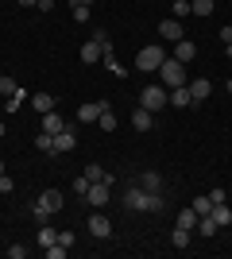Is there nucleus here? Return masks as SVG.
<instances>
[{
  "label": "nucleus",
  "mask_w": 232,
  "mask_h": 259,
  "mask_svg": "<svg viewBox=\"0 0 232 259\" xmlns=\"http://www.w3.org/2000/svg\"><path fill=\"white\" fill-rule=\"evenodd\" d=\"M186 89H190V97H194V105H201V101H209V93H213L209 77H194V81H186Z\"/></svg>",
  "instance_id": "8"
},
{
  "label": "nucleus",
  "mask_w": 232,
  "mask_h": 259,
  "mask_svg": "<svg viewBox=\"0 0 232 259\" xmlns=\"http://www.w3.org/2000/svg\"><path fill=\"white\" fill-rule=\"evenodd\" d=\"M170 105H174V108H190V105H194V97H190V89H186V85L170 89Z\"/></svg>",
  "instance_id": "18"
},
{
  "label": "nucleus",
  "mask_w": 232,
  "mask_h": 259,
  "mask_svg": "<svg viewBox=\"0 0 232 259\" xmlns=\"http://www.w3.org/2000/svg\"><path fill=\"white\" fill-rule=\"evenodd\" d=\"M35 147H39V151H47V155H55V136L39 132V136H35Z\"/></svg>",
  "instance_id": "28"
},
{
  "label": "nucleus",
  "mask_w": 232,
  "mask_h": 259,
  "mask_svg": "<svg viewBox=\"0 0 232 259\" xmlns=\"http://www.w3.org/2000/svg\"><path fill=\"white\" fill-rule=\"evenodd\" d=\"M140 186H144V190H151V194H163V174H159V170H144Z\"/></svg>",
  "instance_id": "15"
},
{
  "label": "nucleus",
  "mask_w": 232,
  "mask_h": 259,
  "mask_svg": "<svg viewBox=\"0 0 232 259\" xmlns=\"http://www.w3.org/2000/svg\"><path fill=\"white\" fill-rule=\"evenodd\" d=\"M178 228H190V232H194V228H198V213H194V209H182V213H178Z\"/></svg>",
  "instance_id": "24"
},
{
  "label": "nucleus",
  "mask_w": 232,
  "mask_h": 259,
  "mask_svg": "<svg viewBox=\"0 0 232 259\" xmlns=\"http://www.w3.org/2000/svg\"><path fill=\"white\" fill-rule=\"evenodd\" d=\"M81 4H93V0H81Z\"/></svg>",
  "instance_id": "47"
},
{
  "label": "nucleus",
  "mask_w": 232,
  "mask_h": 259,
  "mask_svg": "<svg viewBox=\"0 0 232 259\" xmlns=\"http://www.w3.org/2000/svg\"><path fill=\"white\" fill-rule=\"evenodd\" d=\"M31 105H35V112H39V116H43V112H55V93H35Z\"/></svg>",
  "instance_id": "16"
},
{
  "label": "nucleus",
  "mask_w": 232,
  "mask_h": 259,
  "mask_svg": "<svg viewBox=\"0 0 232 259\" xmlns=\"http://www.w3.org/2000/svg\"><path fill=\"white\" fill-rule=\"evenodd\" d=\"M16 89H20V85H16V81H12V77H4V74H0V93H8V97H12V93H16Z\"/></svg>",
  "instance_id": "36"
},
{
  "label": "nucleus",
  "mask_w": 232,
  "mask_h": 259,
  "mask_svg": "<svg viewBox=\"0 0 232 259\" xmlns=\"http://www.w3.org/2000/svg\"><path fill=\"white\" fill-rule=\"evenodd\" d=\"M213 0H190V16H198V20H205V16H213Z\"/></svg>",
  "instance_id": "19"
},
{
  "label": "nucleus",
  "mask_w": 232,
  "mask_h": 259,
  "mask_svg": "<svg viewBox=\"0 0 232 259\" xmlns=\"http://www.w3.org/2000/svg\"><path fill=\"white\" fill-rule=\"evenodd\" d=\"M224 58H232V43H224Z\"/></svg>",
  "instance_id": "43"
},
{
  "label": "nucleus",
  "mask_w": 232,
  "mask_h": 259,
  "mask_svg": "<svg viewBox=\"0 0 232 259\" xmlns=\"http://www.w3.org/2000/svg\"><path fill=\"white\" fill-rule=\"evenodd\" d=\"M163 58H166V51H163V47H159V43H147L144 51L135 54V70H144V74H159Z\"/></svg>",
  "instance_id": "3"
},
{
  "label": "nucleus",
  "mask_w": 232,
  "mask_h": 259,
  "mask_svg": "<svg viewBox=\"0 0 232 259\" xmlns=\"http://www.w3.org/2000/svg\"><path fill=\"white\" fill-rule=\"evenodd\" d=\"M89 236L109 240L112 236V221H109V217H101V213H93V217H89Z\"/></svg>",
  "instance_id": "10"
},
{
  "label": "nucleus",
  "mask_w": 232,
  "mask_h": 259,
  "mask_svg": "<svg viewBox=\"0 0 232 259\" xmlns=\"http://www.w3.org/2000/svg\"><path fill=\"white\" fill-rule=\"evenodd\" d=\"M39 201H43L51 213H58V209H62V194H58V190H43V194H39Z\"/></svg>",
  "instance_id": "20"
},
{
  "label": "nucleus",
  "mask_w": 232,
  "mask_h": 259,
  "mask_svg": "<svg viewBox=\"0 0 232 259\" xmlns=\"http://www.w3.org/2000/svg\"><path fill=\"white\" fill-rule=\"evenodd\" d=\"M213 221L221 228H228L232 225V209H228V201H221V205H213Z\"/></svg>",
  "instance_id": "21"
},
{
  "label": "nucleus",
  "mask_w": 232,
  "mask_h": 259,
  "mask_svg": "<svg viewBox=\"0 0 232 259\" xmlns=\"http://www.w3.org/2000/svg\"><path fill=\"white\" fill-rule=\"evenodd\" d=\"M124 209L128 213H147V190L144 186H128L124 190Z\"/></svg>",
  "instance_id": "5"
},
{
  "label": "nucleus",
  "mask_w": 232,
  "mask_h": 259,
  "mask_svg": "<svg viewBox=\"0 0 232 259\" xmlns=\"http://www.w3.org/2000/svg\"><path fill=\"white\" fill-rule=\"evenodd\" d=\"M31 217L39 221V225H51V217H55V213H51V209H47L43 201H35V205H31Z\"/></svg>",
  "instance_id": "26"
},
{
  "label": "nucleus",
  "mask_w": 232,
  "mask_h": 259,
  "mask_svg": "<svg viewBox=\"0 0 232 259\" xmlns=\"http://www.w3.org/2000/svg\"><path fill=\"white\" fill-rule=\"evenodd\" d=\"M190 244V228H178L174 225V248H186Z\"/></svg>",
  "instance_id": "32"
},
{
  "label": "nucleus",
  "mask_w": 232,
  "mask_h": 259,
  "mask_svg": "<svg viewBox=\"0 0 232 259\" xmlns=\"http://www.w3.org/2000/svg\"><path fill=\"white\" fill-rule=\"evenodd\" d=\"M166 209V197L163 194H151V190H147V213H163Z\"/></svg>",
  "instance_id": "25"
},
{
  "label": "nucleus",
  "mask_w": 232,
  "mask_h": 259,
  "mask_svg": "<svg viewBox=\"0 0 232 259\" xmlns=\"http://www.w3.org/2000/svg\"><path fill=\"white\" fill-rule=\"evenodd\" d=\"M159 81H163L166 89L186 85V62H178V58H163V66H159Z\"/></svg>",
  "instance_id": "1"
},
{
  "label": "nucleus",
  "mask_w": 232,
  "mask_h": 259,
  "mask_svg": "<svg viewBox=\"0 0 232 259\" xmlns=\"http://www.w3.org/2000/svg\"><path fill=\"white\" fill-rule=\"evenodd\" d=\"M66 251H70V248H62V244H51V248H43V255H47V259H62Z\"/></svg>",
  "instance_id": "33"
},
{
  "label": "nucleus",
  "mask_w": 232,
  "mask_h": 259,
  "mask_svg": "<svg viewBox=\"0 0 232 259\" xmlns=\"http://www.w3.org/2000/svg\"><path fill=\"white\" fill-rule=\"evenodd\" d=\"M58 244H62V248H74V244H77V236L66 228V232H58Z\"/></svg>",
  "instance_id": "37"
},
{
  "label": "nucleus",
  "mask_w": 232,
  "mask_h": 259,
  "mask_svg": "<svg viewBox=\"0 0 232 259\" xmlns=\"http://www.w3.org/2000/svg\"><path fill=\"white\" fill-rule=\"evenodd\" d=\"M8 259H27V248H23V244H12V248H8Z\"/></svg>",
  "instance_id": "38"
},
{
  "label": "nucleus",
  "mask_w": 232,
  "mask_h": 259,
  "mask_svg": "<svg viewBox=\"0 0 232 259\" xmlns=\"http://www.w3.org/2000/svg\"><path fill=\"white\" fill-rule=\"evenodd\" d=\"M70 12H74L77 23H89V4H81V0H70Z\"/></svg>",
  "instance_id": "27"
},
{
  "label": "nucleus",
  "mask_w": 232,
  "mask_h": 259,
  "mask_svg": "<svg viewBox=\"0 0 232 259\" xmlns=\"http://www.w3.org/2000/svg\"><path fill=\"white\" fill-rule=\"evenodd\" d=\"M209 201H213V205H221V201H228V194H224L221 186H217V190H209Z\"/></svg>",
  "instance_id": "39"
},
{
  "label": "nucleus",
  "mask_w": 232,
  "mask_h": 259,
  "mask_svg": "<svg viewBox=\"0 0 232 259\" xmlns=\"http://www.w3.org/2000/svg\"><path fill=\"white\" fill-rule=\"evenodd\" d=\"M85 178H89V182H101V178H105V166H101V162H89V166H85Z\"/></svg>",
  "instance_id": "30"
},
{
  "label": "nucleus",
  "mask_w": 232,
  "mask_h": 259,
  "mask_svg": "<svg viewBox=\"0 0 232 259\" xmlns=\"http://www.w3.org/2000/svg\"><path fill=\"white\" fill-rule=\"evenodd\" d=\"M228 93H232V77H228Z\"/></svg>",
  "instance_id": "45"
},
{
  "label": "nucleus",
  "mask_w": 232,
  "mask_h": 259,
  "mask_svg": "<svg viewBox=\"0 0 232 259\" xmlns=\"http://www.w3.org/2000/svg\"><path fill=\"white\" fill-rule=\"evenodd\" d=\"M112 186H116L112 174H105L101 182H93V186H89V194H85V205L89 209H105V205H109V197H112Z\"/></svg>",
  "instance_id": "2"
},
{
  "label": "nucleus",
  "mask_w": 232,
  "mask_h": 259,
  "mask_svg": "<svg viewBox=\"0 0 232 259\" xmlns=\"http://www.w3.org/2000/svg\"><path fill=\"white\" fill-rule=\"evenodd\" d=\"M112 43H97V39H89V43H81V62L85 66H93V62H101L105 58V51H109Z\"/></svg>",
  "instance_id": "7"
},
{
  "label": "nucleus",
  "mask_w": 232,
  "mask_h": 259,
  "mask_svg": "<svg viewBox=\"0 0 232 259\" xmlns=\"http://www.w3.org/2000/svg\"><path fill=\"white\" fill-rule=\"evenodd\" d=\"M174 58L178 62H194V58H198V43H194V39H178L174 43Z\"/></svg>",
  "instance_id": "12"
},
{
  "label": "nucleus",
  "mask_w": 232,
  "mask_h": 259,
  "mask_svg": "<svg viewBox=\"0 0 232 259\" xmlns=\"http://www.w3.org/2000/svg\"><path fill=\"white\" fill-rule=\"evenodd\" d=\"M35 8H39V12H55V0H39Z\"/></svg>",
  "instance_id": "40"
},
{
  "label": "nucleus",
  "mask_w": 232,
  "mask_h": 259,
  "mask_svg": "<svg viewBox=\"0 0 232 259\" xmlns=\"http://www.w3.org/2000/svg\"><path fill=\"white\" fill-rule=\"evenodd\" d=\"M198 232H201V236H205V240H213V236H217V232H221V225L213 221V213H209V217H198Z\"/></svg>",
  "instance_id": "17"
},
{
  "label": "nucleus",
  "mask_w": 232,
  "mask_h": 259,
  "mask_svg": "<svg viewBox=\"0 0 232 259\" xmlns=\"http://www.w3.org/2000/svg\"><path fill=\"white\" fill-rule=\"evenodd\" d=\"M221 43H232V27H221Z\"/></svg>",
  "instance_id": "41"
},
{
  "label": "nucleus",
  "mask_w": 232,
  "mask_h": 259,
  "mask_svg": "<svg viewBox=\"0 0 232 259\" xmlns=\"http://www.w3.org/2000/svg\"><path fill=\"white\" fill-rule=\"evenodd\" d=\"M159 39H166V43H178V39H186V27H182V20H163L159 23Z\"/></svg>",
  "instance_id": "6"
},
{
  "label": "nucleus",
  "mask_w": 232,
  "mask_h": 259,
  "mask_svg": "<svg viewBox=\"0 0 232 259\" xmlns=\"http://www.w3.org/2000/svg\"><path fill=\"white\" fill-rule=\"evenodd\" d=\"M35 240H39V248H51V244H58V232L51 225H39V236Z\"/></svg>",
  "instance_id": "22"
},
{
  "label": "nucleus",
  "mask_w": 232,
  "mask_h": 259,
  "mask_svg": "<svg viewBox=\"0 0 232 259\" xmlns=\"http://www.w3.org/2000/svg\"><path fill=\"white\" fill-rule=\"evenodd\" d=\"M190 16V0H174V20H186Z\"/></svg>",
  "instance_id": "35"
},
{
  "label": "nucleus",
  "mask_w": 232,
  "mask_h": 259,
  "mask_svg": "<svg viewBox=\"0 0 232 259\" xmlns=\"http://www.w3.org/2000/svg\"><path fill=\"white\" fill-rule=\"evenodd\" d=\"M190 209H194V213H198V217H209V213H213V201H209V194L194 197V205H190Z\"/></svg>",
  "instance_id": "23"
},
{
  "label": "nucleus",
  "mask_w": 232,
  "mask_h": 259,
  "mask_svg": "<svg viewBox=\"0 0 232 259\" xmlns=\"http://www.w3.org/2000/svg\"><path fill=\"white\" fill-rule=\"evenodd\" d=\"M97 128H105V132H116V116H112V108H109V105H105V112H101Z\"/></svg>",
  "instance_id": "29"
},
{
  "label": "nucleus",
  "mask_w": 232,
  "mask_h": 259,
  "mask_svg": "<svg viewBox=\"0 0 232 259\" xmlns=\"http://www.w3.org/2000/svg\"><path fill=\"white\" fill-rule=\"evenodd\" d=\"M0 174H4V159H0Z\"/></svg>",
  "instance_id": "44"
},
{
  "label": "nucleus",
  "mask_w": 232,
  "mask_h": 259,
  "mask_svg": "<svg viewBox=\"0 0 232 259\" xmlns=\"http://www.w3.org/2000/svg\"><path fill=\"white\" fill-rule=\"evenodd\" d=\"M105 105H109V101H89V105H81L77 108V120H81V124H97L101 112H105Z\"/></svg>",
  "instance_id": "9"
},
{
  "label": "nucleus",
  "mask_w": 232,
  "mask_h": 259,
  "mask_svg": "<svg viewBox=\"0 0 232 259\" xmlns=\"http://www.w3.org/2000/svg\"><path fill=\"white\" fill-rule=\"evenodd\" d=\"M74 147H77V136H74V128L66 124V128L55 136V155H66V151H74Z\"/></svg>",
  "instance_id": "11"
},
{
  "label": "nucleus",
  "mask_w": 232,
  "mask_h": 259,
  "mask_svg": "<svg viewBox=\"0 0 232 259\" xmlns=\"http://www.w3.org/2000/svg\"><path fill=\"white\" fill-rule=\"evenodd\" d=\"M20 4H23V8H35V4H39V0H20Z\"/></svg>",
  "instance_id": "42"
},
{
  "label": "nucleus",
  "mask_w": 232,
  "mask_h": 259,
  "mask_svg": "<svg viewBox=\"0 0 232 259\" xmlns=\"http://www.w3.org/2000/svg\"><path fill=\"white\" fill-rule=\"evenodd\" d=\"M132 128H135V132H151V128H155V112L135 108V112H132Z\"/></svg>",
  "instance_id": "13"
},
{
  "label": "nucleus",
  "mask_w": 232,
  "mask_h": 259,
  "mask_svg": "<svg viewBox=\"0 0 232 259\" xmlns=\"http://www.w3.org/2000/svg\"><path fill=\"white\" fill-rule=\"evenodd\" d=\"M12 190H16V178L4 170V174H0V194H12Z\"/></svg>",
  "instance_id": "34"
},
{
  "label": "nucleus",
  "mask_w": 232,
  "mask_h": 259,
  "mask_svg": "<svg viewBox=\"0 0 232 259\" xmlns=\"http://www.w3.org/2000/svg\"><path fill=\"white\" fill-rule=\"evenodd\" d=\"M39 124H43V132H47V136H58V132L66 128V120L58 116V112H43V120H39Z\"/></svg>",
  "instance_id": "14"
},
{
  "label": "nucleus",
  "mask_w": 232,
  "mask_h": 259,
  "mask_svg": "<svg viewBox=\"0 0 232 259\" xmlns=\"http://www.w3.org/2000/svg\"><path fill=\"white\" fill-rule=\"evenodd\" d=\"M170 105V89L159 81V85H147L144 93H140V108H147V112H159V108Z\"/></svg>",
  "instance_id": "4"
},
{
  "label": "nucleus",
  "mask_w": 232,
  "mask_h": 259,
  "mask_svg": "<svg viewBox=\"0 0 232 259\" xmlns=\"http://www.w3.org/2000/svg\"><path fill=\"white\" fill-rule=\"evenodd\" d=\"M89 186H93V182H89L85 174H81V178H74V194L81 197V201H85V194H89Z\"/></svg>",
  "instance_id": "31"
},
{
  "label": "nucleus",
  "mask_w": 232,
  "mask_h": 259,
  "mask_svg": "<svg viewBox=\"0 0 232 259\" xmlns=\"http://www.w3.org/2000/svg\"><path fill=\"white\" fill-rule=\"evenodd\" d=\"M0 136H4V124H0Z\"/></svg>",
  "instance_id": "46"
}]
</instances>
